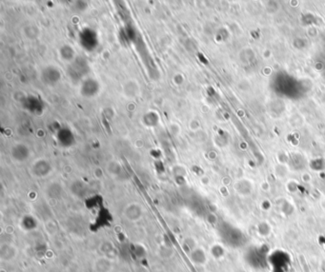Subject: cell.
Segmentation results:
<instances>
[{
  "instance_id": "obj_4",
  "label": "cell",
  "mask_w": 325,
  "mask_h": 272,
  "mask_svg": "<svg viewBox=\"0 0 325 272\" xmlns=\"http://www.w3.org/2000/svg\"><path fill=\"white\" fill-rule=\"evenodd\" d=\"M143 214L142 208L137 204H131L126 207L124 210V215L126 219L131 222H137L138 221Z\"/></svg>"
},
{
  "instance_id": "obj_6",
  "label": "cell",
  "mask_w": 325,
  "mask_h": 272,
  "mask_svg": "<svg viewBox=\"0 0 325 272\" xmlns=\"http://www.w3.org/2000/svg\"><path fill=\"white\" fill-rule=\"evenodd\" d=\"M192 258L196 264H203L206 261V256L204 254V251L201 249L194 250L192 253Z\"/></svg>"
},
{
  "instance_id": "obj_1",
  "label": "cell",
  "mask_w": 325,
  "mask_h": 272,
  "mask_svg": "<svg viewBox=\"0 0 325 272\" xmlns=\"http://www.w3.org/2000/svg\"><path fill=\"white\" fill-rule=\"evenodd\" d=\"M269 256L267 247L257 246L249 247L245 252L244 259L251 269L264 270L269 266Z\"/></svg>"
},
{
  "instance_id": "obj_3",
  "label": "cell",
  "mask_w": 325,
  "mask_h": 272,
  "mask_svg": "<svg viewBox=\"0 0 325 272\" xmlns=\"http://www.w3.org/2000/svg\"><path fill=\"white\" fill-rule=\"evenodd\" d=\"M290 257L282 250H275L269 256V266L272 272H288L290 269Z\"/></svg>"
},
{
  "instance_id": "obj_5",
  "label": "cell",
  "mask_w": 325,
  "mask_h": 272,
  "mask_svg": "<svg viewBox=\"0 0 325 272\" xmlns=\"http://www.w3.org/2000/svg\"><path fill=\"white\" fill-rule=\"evenodd\" d=\"M112 261L107 257L97 259L94 264V270L96 272H110L112 271Z\"/></svg>"
},
{
  "instance_id": "obj_2",
  "label": "cell",
  "mask_w": 325,
  "mask_h": 272,
  "mask_svg": "<svg viewBox=\"0 0 325 272\" xmlns=\"http://www.w3.org/2000/svg\"><path fill=\"white\" fill-rule=\"evenodd\" d=\"M220 236L223 243L231 247H242L246 243L245 235L239 229L232 225L225 224L221 228Z\"/></svg>"
}]
</instances>
